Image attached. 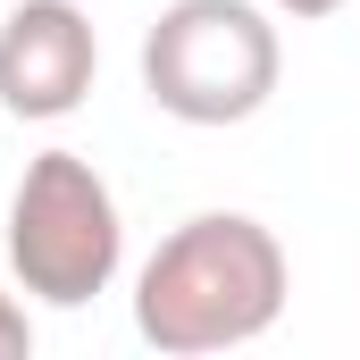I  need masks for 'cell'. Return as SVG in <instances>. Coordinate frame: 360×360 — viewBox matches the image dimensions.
Masks as SVG:
<instances>
[{
  "mask_svg": "<svg viewBox=\"0 0 360 360\" xmlns=\"http://www.w3.org/2000/svg\"><path fill=\"white\" fill-rule=\"evenodd\" d=\"M117 260H126V226H117V193L101 184V168L84 151H34L8 201L17 285L51 310H84L92 293H109Z\"/></svg>",
  "mask_w": 360,
  "mask_h": 360,
  "instance_id": "3957f363",
  "label": "cell"
},
{
  "mask_svg": "<svg viewBox=\"0 0 360 360\" xmlns=\"http://www.w3.org/2000/svg\"><path fill=\"white\" fill-rule=\"evenodd\" d=\"M25 352H34V327H25V310L0 293V360H25Z\"/></svg>",
  "mask_w": 360,
  "mask_h": 360,
  "instance_id": "5b68a950",
  "label": "cell"
},
{
  "mask_svg": "<svg viewBox=\"0 0 360 360\" xmlns=\"http://www.w3.org/2000/svg\"><path fill=\"white\" fill-rule=\"evenodd\" d=\"M276 25L252 0H168L143 34V92L176 126H243L276 92Z\"/></svg>",
  "mask_w": 360,
  "mask_h": 360,
  "instance_id": "7a4b0ae2",
  "label": "cell"
},
{
  "mask_svg": "<svg viewBox=\"0 0 360 360\" xmlns=\"http://www.w3.org/2000/svg\"><path fill=\"white\" fill-rule=\"evenodd\" d=\"M92 76H101V42H92V17L76 0H17L8 25H0V109L8 117H68L84 109Z\"/></svg>",
  "mask_w": 360,
  "mask_h": 360,
  "instance_id": "277c9868",
  "label": "cell"
},
{
  "mask_svg": "<svg viewBox=\"0 0 360 360\" xmlns=\"http://www.w3.org/2000/svg\"><path fill=\"white\" fill-rule=\"evenodd\" d=\"M285 243L243 210H201L143 260L134 276V335L168 360L260 344L285 310Z\"/></svg>",
  "mask_w": 360,
  "mask_h": 360,
  "instance_id": "6da1fadb",
  "label": "cell"
},
{
  "mask_svg": "<svg viewBox=\"0 0 360 360\" xmlns=\"http://www.w3.org/2000/svg\"><path fill=\"white\" fill-rule=\"evenodd\" d=\"M276 17H293V25H310V17H335V8H344V0H269Z\"/></svg>",
  "mask_w": 360,
  "mask_h": 360,
  "instance_id": "8992f818",
  "label": "cell"
}]
</instances>
